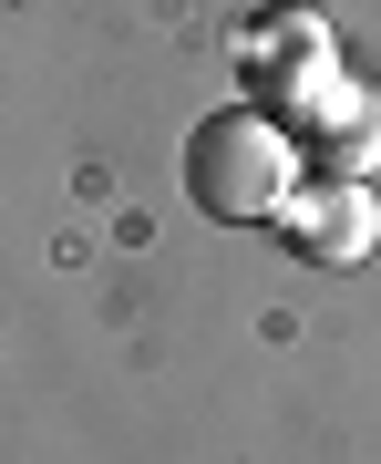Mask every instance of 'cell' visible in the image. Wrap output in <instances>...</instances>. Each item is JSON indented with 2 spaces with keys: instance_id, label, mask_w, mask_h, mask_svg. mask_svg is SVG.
I'll list each match as a JSON object with an SVG mask.
<instances>
[{
  "instance_id": "cell-3",
  "label": "cell",
  "mask_w": 381,
  "mask_h": 464,
  "mask_svg": "<svg viewBox=\"0 0 381 464\" xmlns=\"http://www.w3.org/2000/svg\"><path fill=\"white\" fill-rule=\"evenodd\" d=\"M299 124H310L319 176H371V166H381V93L350 83V72H330V83L299 103Z\"/></svg>"
},
{
  "instance_id": "cell-1",
  "label": "cell",
  "mask_w": 381,
  "mask_h": 464,
  "mask_svg": "<svg viewBox=\"0 0 381 464\" xmlns=\"http://www.w3.org/2000/svg\"><path fill=\"white\" fill-rule=\"evenodd\" d=\"M289 186H299V145H289V124L268 103H216V114H196V134H186V197H196V217L258 227V217L289 207Z\"/></svg>"
},
{
  "instance_id": "cell-2",
  "label": "cell",
  "mask_w": 381,
  "mask_h": 464,
  "mask_svg": "<svg viewBox=\"0 0 381 464\" xmlns=\"http://www.w3.org/2000/svg\"><path fill=\"white\" fill-rule=\"evenodd\" d=\"M289 248L319 258V268H361L381 248V207H371V176H319V186H289L279 207Z\"/></svg>"
}]
</instances>
